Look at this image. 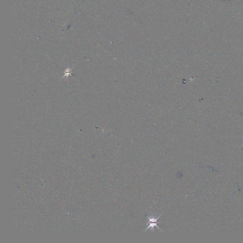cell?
<instances>
[{
	"label": "cell",
	"mask_w": 243,
	"mask_h": 243,
	"mask_svg": "<svg viewBox=\"0 0 243 243\" xmlns=\"http://www.w3.org/2000/svg\"><path fill=\"white\" fill-rule=\"evenodd\" d=\"M243 145H241V146H243Z\"/></svg>",
	"instance_id": "obj_2"
},
{
	"label": "cell",
	"mask_w": 243,
	"mask_h": 243,
	"mask_svg": "<svg viewBox=\"0 0 243 243\" xmlns=\"http://www.w3.org/2000/svg\"><path fill=\"white\" fill-rule=\"evenodd\" d=\"M161 215H160L158 217L156 218L155 217H147L149 219V221L147 223V224L149 225V226H148L147 228L145 230V232L146 230L149 229V228H150V229H154V227L155 226H156L161 231V229H160L159 227L158 226V224L161 223V222H158V219L160 217V216Z\"/></svg>",
	"instance_id": "obj_1"
}]
</instances>
